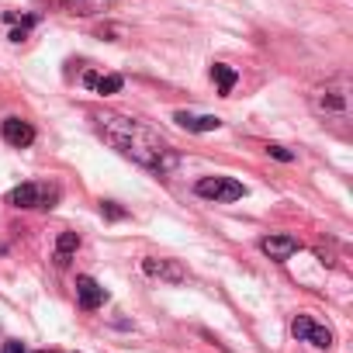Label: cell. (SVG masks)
Here are the masks:
<instances>
[{"label": "cell", "mask_w": 353, "mask_h": 353, "mask_svg": "<svg viewBox=\"0 0 353 353\" xmlns=\"http://www.w3.org/2000/svg\"><path fill=\"white\" fill-rule=\"evenodd\" d=\"M97 132L104 135L108 145H114L121 156L135 159L139 166H149V170H173L176 156L173 149L166 145V139L159 132H152L145 121H135V118H125V114H97Z\"/></svg>", "instance_id": "cell-1"}, {"label": "cell", "mask_w": 353, "mask_h": 353, "mask_svg": "<svg viewBox=\"0 0 353 353\" xmlns=\"http://www.w3.org/2000/svg\"><path fill=\"white\" fill-rule=\"evenodd\" d=\"M315 111L325 118H346L350 114V87L339 83H325L315 90Z\"/></svg>", "instance_id": "cell-2"}, {"label": "cell", "mask_w": 353, "mask_h": 353, "mask_svg": "<svg viewBox=\"0 0 353 353\" xmlns=\"http://www.w3.org/2000/svg\"><path fill=\"white\" fill-rule=\"evenodd\" d=\"M198 194L208 201H239L246 188L232 181V176H205V181H198Z\"/></svg>", "instance_id": "cell-3"}, {"label": "cell", "mask_w": 353, "mask_h": 353, "mask_svg": "<svg viewBox=\"0 0 353 353\" xmlns=\"http://www.w3.org/2000/svg\"><path fill=\"white\" fill-rule=\"evenodd\" d=\"M56 201V188L49 184H21L11 191V205L18 208H52Z\"/></svg>", "instance_id": "cell-4"}, {"label": "cell", "mask_w": 353, "mask_h": 353, "mask_svg": "<svg viewBox=\"0 0 353 353\" xmlns=\"http://www.w3.org/2000/svg\"><path fill=\"white\" fill-rule=\"evenodd\" d=\"M291 332H294L298 339H308V343L319 346V350H329V346H332V332H329L325 325H315L308 315H298V319L291 322Z\"/></svg>", "instance_id": "cell-5"}, {"label": "cell", "mask_w": 353, "mask_h": 353, "mask_svg": "<svg viewBox=\"0 0 353 353\" xmlns=\"http://www.w3.org/2000/svg\"><path fill=\"white\" fill-rule=\"evenodd\" d=\"M4 142L25 149V145L35 142V128H32L28 121H21V118H8V121H4Z\"/></svg>", "instance_id": "cell-6"}, {"label": "cell", "mask_w": 353, "mask_h": 353, "mask_svg": "<svg viewBox=\"0 0 353 353\" xmlns=\"http://www.w3.org/2000/svg\"><path fill=\"white\" fill-rule=\"evenodd\" d=\"M77 298H80L83 308H101L104 298H108V291L94 277H77Z\"/></svg>", "instance_id": "cell-7"}, {"label": "cell", "mask_w": 353, "mask_h": 353, "mask_svg": "<svg viewBox=\"0 0 353 353\" xmlns=\"http://www.w3.org/2000/svg\"><path fill=\"white\" fill-rule=\"evenodd\" d=\"M260 250H263L270 260H288V256L298 253V239H291V236H267V239L260 243Z\"/></svg>", "instance_id": "cell-8"}, {"label": "cell", "mask_w": 353, "mask_h": 353, "mask_svg": "<svg viewBox=\"0 0 353 353\" xmlns=\"http://www.w3.org/2000/svg\"><path fill=\"white\" fill-rule=\"evenodd\" d=\"M173 118H176V125H184L188 132H215V128L222 125V118H215V114L194 118V114H188V111H176Z\"/></svg>", "instance_id": "cell-9"}, {"label": "cell", "mask_w": 353, "mask_h": 353, "mask_svg": "<svg viewBox=\"0 0 353 353\" xmlns=\"http://www.w3.org/2000/svg\"><path fill=\"white\" fill-rule=\"evenodd\" d=\"M142 267H145V274H152V277H166V281H184V270L176 267V263H170V260H145Z\"/></svg>", "instance_id": "cell-10"}, {"label": "cell", "mask_w": 353, "mask_h": 353, "mask_svg": "<svg viewBox=\"0 0 353 353\" xmlns=\"http://www.w3.org/2000/svg\"><path fill=\"white\" fill-rule=\"evenodd\" d=\"M83 83H87V87H94L97 94H118V90L125 87V80H121V77H114V73H111V77H97V73H87V77H83Z\"/></svg>", "instance_id": "cell-11"}, {"label": "cell", "mask_w": 353, "mask_h": 353, "mask_svg": "<svg viewBox=\"0 0 353 353\" xmlns=\"http://www.w3.org/2000/svg\"><path fill=\"white\" fill-rule=\"evenodd\" d=\"M212 77L219 80V94H232V87H236V80H239V73H236L232 66H225V63H215V66H212Z\"/></svg>", "instance_id": "cell-12"}, {"label": "cell", "mask_w": 353, "mask_h": 353, "mask_svg": "<svg viewBox=\"0 0 353 353\" xmlns=\"http://www.w3.org/2000/svg\"><path fill=\"white\" fill-rule=\"evenodd\" d=\"M111 4V0H70V11L73 14H97Z\"/></svg>", "instance_id": "cell-13"}, {"label": "cell", "mask_w": 353, "mask_h": 353, "mask_svg": "<svg viewBox=\"0 0 353 353\" xmlns=\"http://www.w3.org/2000/svg\"><path fill=\"white\" fill-rule=\"evenodd\" d=\"M77 246H80V236H77V232H63V236H59V263H66V256H70Z\"/></svg>", "instance_id": "cell-14"}, {"label": "cell", "mask_w": 353, "mask_h": 353, "mask_svg": "<svg viewBox=\"0 0 353 353\" xmlns=\"http://www.w3.org/2000/svg\"><path fill=\"white\" fill-rule=\"evenodd\" d=\"M270 156H274V159H281V163H291V159H294V152H291V149H284V145H270Z\"/></svg>", "instance_id": "cell-15"}, {"label": "cell", "mask_w": 353, "mask_h": 353, "mask_svg": "<svg viewBox=\"0 0 353 353\" xmlns=\"http://www.w3.org/2000/svg\"><path fill=\"white\" fill-rule=\"evenodd\" d=\"M104 212H108V215H111V219H121V215H125V212H121V208H118V205H111V201H108V205H104Z\"/></svg>", "instance_id": "cell-16"}, {"label": "cell", "mask_w": 353, "mask_h": 353, "mask_svg": "<svg viewBox=\"0 0 353 353\" xmlns=\"http://www.w3.org/2000/svg\"><path fill=\"white\" fill-rule=\"evenodd\" d=\"M4 353H25V346H21V343H8Z\"/></svg>", "instance_id": "cell-17"}]
</instances>
